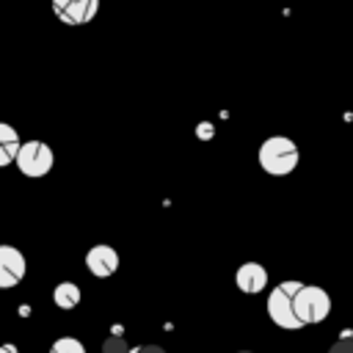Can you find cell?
I'll return each mask as SVG.
<instances>
[{
	"label": "cell",
	"mask_w": 353,
	"mask_h": 353,
	"mask_svg": "<svg viewBox=\"0 0 353 353\" xmlns=\"http://www.w3.org/2000/svg\"><path fill=\"white\" fill-rule=\"evenodd\" d=\"M328 353H353V336H350V339H339V342H334Z\"/></svg>",
	"instance_id": "4fadbf2b"
},
{
	"label": "cell",
	"mask_w": 353,
	"mask_h": 353,
	"mask_svg": "<svg viewBox=\"0 0 353 353\" xmlns=\"http://www.w3.org/2000/svg\"><path fill=\"white\" fill-rule=\"evenodd\" d=\"M14 163H17V168L25 176H33L36 179V176H44L52 168L55 157H52V149L44 141H28V143H19Z\"/></svg>",
	"instance_id": "277c9868"
},
{
	"label": "cell",
	"mask_w": 353,
	"mask_h": 353,
	"mask_svg": "<svg viewBox=\"0 0 353 353\" xmlns=\"http://www.w3.org/2000/svg\"><path fill=\"white\" fill-rule=\"evenodd\" d=\"M0 353H17V347L14 345H0Z\"/></svg>",
	"instance_id": "9a60e30c"
},
{
	"label": "cell",
	"mask_w": 353,
	"mask_h": 353,
	"mask_svg": "<svg viewBox=\"0 0 353 353\" xmlns=\"http://www.w3.org/2000/svg\"><path fill=\"white\" fill-rule=\"evenodd\" d=\"M127 353H165V350L157 345H138V347H130Z\"/></svg>",
	"instance_id": "5bb4252c"
},
{
	"label": "cell",
	"mask_w": 353,
	"mask_h": 353,
	"mask_svg": "<svg viewBox=\"0 0 353 353\" xmlns=\"http://www.w3.org/2000/svg\"><path fill=\"white\" fill-rule=\"evenodd\" d=\"M25 256L14 245H0V290L17 287L25 276Z\"/></svg>",
	"instance_id": "8992f818"
},
{
	"label": "cell",
	"mask_w": 353,
	"mask_h": 353,
	"mask_svg": "<svg viewBox=\"0 0 353 353\" xmlns=\"http://www.w3.org/2000/svg\"><path fill=\"white\" fill-rule=\"evenodd\" d=\"M52 301H55L58 309H74V306L80 303V290H77V284H72V281H61V284H55V290H52Z\"/></svg>",
	"instance_id": "30bf717a"
},
{
	"label": "cell",
	"mask_w": 353,
	"mask_h": 353,
	"mask_svg": "<svg viewBox=\"0 0 353 353\" xmlns=\"http://www.w3.org/2000/svg\"><path fill=\"white\" fill-rule=\"evenodd\" d=\"M52 11L63 25H85L97 17L99 0H52Z\"/></svg>",
	"instance_id": "5b68a950"
},
{
	"label": "cell",
	"mask_w": 353,
	"mask_h": 353,
	"mask_svg": "<svg viewBox=\"0 0 353 353\" xmlns=\"http://www.w3.org/2000/svg\"><path fill=\"white\" fill-rule=\"evenodd\" d=\"M85 268H88L97 279L113 276L116 268H119V254H116V248H110V245H94V248H88V254H85Z\"/></svg>",
	"instance_id": "52a82bcc"
},
{
	"label": "cell",
	"mask_w": 353,
	"mask_h": 353,
	"mask_svg": "<svg viewBox=\"0 0 353 353\" xmlns=\"http://www.w3.org/2000/svg\"><path fill=\"white\" fill-rule=\"evenodd\" d=\"M259 165L273 176H284L298 165V146L284 135H273L259 146Z\"/></svg>",
	"instance_id": "6da1fadb"
},
{
	"label": "cell",
	"mask_w": 353,
	"mask_h": 353,
	"mask_svg": "<svg viewBox=\"0 0 353 353\" xmlns=\"http://www.w3.org/2000/svg\"><path fill=\"white\" fill-rule=\"evenodd\" d=\"M19 143H22V141H19L17 130H14L11 124H3V121H0V168L14 163Z\"/></svg>",
	"instance_id": "9c48e42d"
},
{
	"label": "cell",
	"mask_w": 353,
	"mask_h": 353,
	"mask_svg": "<svg viewBox=\"0 0 353 353\" xmlns=\"http://www.w3.org/2000/svg\"><path fill=\"white\" fill-rule=\"evenodd\" d=\"M240 353H251V350H240Z\"/></svg>",
	"instance_id": "2e32d148"
},
{
	"label": "cell",
	"mask_w": 353,
	"mask_h": 353,
	"mask_svg": "<svg viewBox=\"0 0 353 353\" xmlns=\"http://www.w3.org/2000/svg\"><path fill=\"white\" fill-rule=\"evenodd\" d=\"M298 287H301L298 281H281L268 295V314H270V320L279 328L292 331V328H301L303 325L298 320V314H295V292H298Z\"/></svg>",
	"instance_id": "7a4b0ae2"
},
{
	"label": "cell",
	"mask_w": 353,
	"mask_h": 353,
	"mask_svg": "<svg viewBox=\"0 0 353 353\" xmlns=\"http://www.w3.org/2000/svg\"><path fill=\"white\" fill-rule=\"evenodd\" d=\"M127 350L130 347H127L124 336H108L105 345H102V353H127Z\"/></svg>",
	"instance_id": "7c38bea8"
},
{
	"label": "cell",
	"mask_w": 353,
	"mask_h": 353,
	"mask_svg": "<svg viewBox=\"0 0 353 353\" xmlns=\"http://www.w3.org/2000/svg\"><path fill=\"white\" fill-rule=\"evenodd\" d=\"M331 312V298L325 290L314 287V284H301L295 292V314L298 320L306 323H323Z\"/></svg>",
	"instance_id": "3957f363"
},
{
	"label": "cell",
	"mask_w": 353,
	"mask_h": 353,
	"mask_svg": "<svg viewBox=\"0 0 353 353\" xmlns=\"http://www.w3.org/2000/svg\"><path fill=\"white\" fill-rule=\"evenodd\" d=\"M234 281H237V287H240L243 292L256 295V292H262L265 284H268V270H265L259 262H245V265L237 268Z\"/></svg>",
	"instance_id": "ba28073f"
},
{
	"label": "cell",
	"mask_w": 353,
	"mask_h": 353,
	"mask_svg": "<svg viewBox=\"0 0 353 353\" xmlns=\"http://www.w3.org/2000/svg\"><path fill=\"white\" fill-rule=\"evenodd\" d=\"M50 353H85V347L74 336H61V339H55V345L50 347Z\"/></svg>",
	"instance_id": "8fae6325"
}]
</instances>
